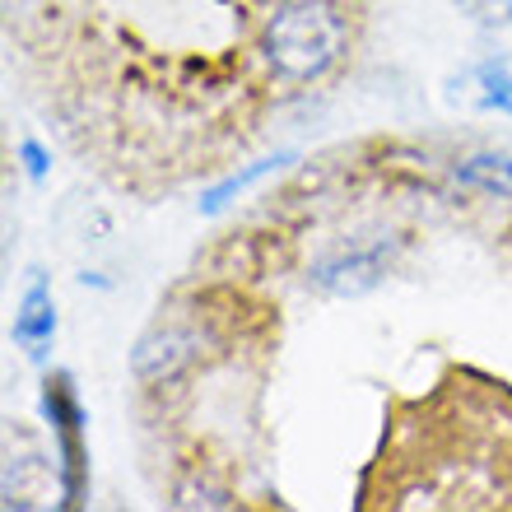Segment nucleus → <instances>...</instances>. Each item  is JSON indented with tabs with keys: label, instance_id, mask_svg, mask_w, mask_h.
<instances>
[{
	"label": "nucleus",
	"instance_id": "f257e3e1",
	"mask_svg": "<svg viewBox=\"0 0 512 512\" xmlns=\"http://www.w3.org/2000/svg\"><path fill=\"white\" fill-rule=\"evenodd\" d=\"M350 47L354 28L340 0H275L256 28L261 66L284 84H322L345 66Z\"/></svg>",
	"mask_w": 512,
	"mask_h": 512
},
{
	"label": "nucleus",
	"instance_id": "f03ea898",
	"mask_svg": "<svg viewBox=\"0 0 512 512\" xmlns=\"http://www.w3.org/2000/svg\"><path fill=\"white\" fill-rule=\"evenodd\" d=\"M401 256V233L396 229H359L336 238L331 247L312 256L308 289L322 298H364L387 280V270Z\"/></svg>",
	"mask_w": 512,
	"mask_h": 512
},
{
	"label": "nucleus",
	"instance_id": "7ed1b4c3",
	"mask_svg": "<svg viewBox=\"0 0 512 512\" xmlns=\"http://www.w3.org/2000/svg\"><path fill=\"white\" fill-rule=\"evenodd\" d=\"M201 350H205V336L196 326L163 322L149 336H140V345L131 354V373L140 382H149V387H159V382H173L182 373H191L201 364Z\"/></svg>",
	"mask_w": 512,
	"mask_h": 512
},
{
	"label": "nucleus",
	"instance_id": "20e7f679",
	"mask_svg": "<svg viewBox=\"0 0 512 512\" xmlns=\"http://www.w3.org/2000/svg\"><path fill=\"white\" fill-rule=\"evenodd\" d=\"M47 419H52V433H56V447H61V499L75 508L84 494V443H80V401L70 391L66 378L47 382Z\"/></svg>",
	"mask_w": 512,
	"mask_h": 512
},
{
	"label": "nucleus",
	"instance_id": "39448f33",
	"mask_svg": "<svg viewBox=\"0 0 512 512\" xmlns=\"http://www.w3.org/2000/svg\"><path fill=\"white\" fill-rule=\"evenodd\" d=\"M452 177H457L466 191H480V196H494V201H512V154L508 149H471L452 163Z\"/></svg>",
	"mask_w": 512,
	"mask_h": 512
},
{
	"label": "nucleus",
	"instance_id": "423d86ee",
	"mask_svg": "<svg viewBox=\"0 0 512 512\" xmlns=\"http://www.w3.org/2000/svg\"><path fill=\"white\" fill-rule=\"evenodd\" d=\"M56 336V303L47 280H33L19 298V312H14V340L24 345L28 354H42Z\"/></svg>",
	"mask_w": 512,
	"mask_h": 512
},
{
	"label": "nucleus",
	"instance_id": "0eeeda50",
	"mask_svg": "<svg viewBox=\"0 0 512 512\" xmlns=\"http://www.w3.org/2000/svg\"><path fill=\"white\" fill-rule=\"evenodd\" d=\"M280 163H289V154H275V159H261V163H252V168H243V173H233V177H224L219 187H210L205 191V201H201V210L205 215H215V210H224V205L238 196V191H247L252 182H261L266 173H275Z\"/></svg>",
	"mask_w": 512,
	"mask_h": 512
},
{
	"label": "nucleus",
	"instance_id": "6e6552de",
	"mask_svg": "<svg viewBox=\"0 0 512 512\" xmlns=\"http://www.w3.org/2000/svg\"><path fill=\"white\" fill-rule=\"evenodd\" d=\"M475 84L485 89L489 108H499L512 117V66L508 61H485V66H475Z\"/></svg>",
	"mask_w": 512,
	"mask_h": 512
},
{
	"label": "nucleus",
	"instance_id": "1a4fd4ad",
	"mask_svg": "<svg viewBox=\"0 0 512 512\" xmlns=\"http://www.w3.org/2000/svg\"><path fill=\"white\" fill-rule=\"evenodd\" d=\"M471 24L489 28V33H499V28H512V0H452Z\"/></svg>",
	"mask_w": 512,
	"mask_h": 512
},
{
	"label": "nucleus",
	"instance_id": "9d476101",
	"mask_svg": "<svg viewBox=\"0 0 512 512\" xmlns=\"http://www.w3.org/2000/svg\"><path fill=\"white\" fill-rule=\"evenodd\" d=\"M19 159H24V168L33 177H47V154H42L38 140H24V145H19Z\"/></svg>",
	"mask_w": 512,
	"mask_h": 512
}]
</instances>
